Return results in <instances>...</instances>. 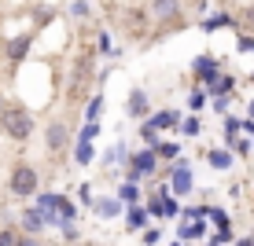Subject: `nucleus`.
<instances>
[{"instance_id": "1", "label": "nucleus", "mask_w": 254, "mask_h": 246, "mask_svg": "<svg viewBox=\"0 0 254 246\" xmlns=\"http://www.w3.org/2000/svg\"><path fill=\"white\" fill-rule=\"evenodd\" d=\"M0 129H4L11 140H30L33 136V114L26 107H4V114H0Z\"/></svg>"}, {"instance_id": "2", "label": "nucleus", "mask_w": 254, "mask_h": 246, "mask_svg": "<svg viewBox=\"0 0 254 246\" xmlns=\"http://www.w3.org/2000/svg\"><path fill=\"white\" fill-rule=\"evenodd\" d=\"M37 184H41V180H37V169H33V165H15L7 188H11V195L30 198V195H37Z\"/></svg>"}, {"instance_id": "3", "label": "nucleus", "mask_w": 254, "mask_h": 246, "mask_svg": "<svg viewBox=\"0 0 254 246\" xmlns=\"http://www.w3.org/2000/svg\"><path fill=\"white\" fill-rule=\"evenodd\" d=\"M155 169H159V154H155L151 147H144V151L133 154V169H129V177H133V184H136V177H151Z\"/></svg>"}, {"instance_id": "4", "label": "nucleus", "mask_w": 254, "mask_h": 246, "mask_svg": "<svg viewBox=\"0 0 254 246\" xmlns=\"http://www.w3.org/2000/svg\"><path fill=\"white\" fill-rule=\"evenodd\" d=\"M45 144H48V151L52 154H59L63 147L70 144V129L63 125V121H52V125L45 129Z\"/></svg>"}, {"instance_id": "5", "label": "nucleus", "mask_w": 254, "mask_h": 246, "mask_svg": "<svg viewBox=\"0 0 254 246\" xmlns=\"http://www.w3.org/2000/svg\"><path fill=\"white\" fill-rule=\"evenodd\" d=\"M195 77H199L203 85H210V89H214V85L221 81V74H217V59L199 55V59H195Z\"/></svg>"}, {"instance_id": "6", "label": "nucleus", "mask_w": 254, "mask_h": 246, "mask_svg": "<svg viewBox=\"0 0 254 246\" xmlns=\"http://www.w3.org/2000/svg\"><path fill=\"white\" fill-rule=\"evenodd\" d=\"M170 191H177V195H188V191H191V169H188V162H177V165H173V173H170Z\"/></svg>"}, {"instance_id": "7", "label": "nucleus", "mask_w": 254, "mask_h": 246, "mask_svg": "<svg viewBox=\"0 0 254 246\" xmlns=\"http://www.w3.org/2000/svg\"><path fill=\"white\" fill-rule=\"evenodd\" d=\"M45 213H41V209H26L22 213V228H26V235H41L45 232Z\"/></svg>"}, {"instance_id": "8", "label": "nucleus", "mask_w": 254, "mask_h": 246, "mask_svg": "<svg viewBox=\"0 0 254 246\" xmlns=\"http://www.w3.org/2000/svg\"><path fill=\"white\" fill-rule=\"evenodd\" d=\"M126 110H129V118H144V114H147V92L133 89V92H129V103H126Z\"/></svg>"}, {"instance_id": "9", "label": "nucleus", "mask_w": 254, "mask_h": 246, "mask_svg": "<svg viewBox=\"0 0 254 246\" xmlns=\"http://www.w3.org/2000/svg\"><path fill=\"white\" fill-rule=\"evenodd\" d=\"M177 121H181V118H177V110H159L151 121H144V125H147V129H155V133H162V129L177 125Z\"/></svg>"}, {"instance_id": "10", "label": "nucleus", "mask_w": 254, "mask_h": 246, "mask_svg": "<svg viewBox=\"0 0 254 246\" xmlns=\"http://www.w3.org/2000/svg\"><path fill=\"white\" fill-rule=\"evenodd\" d=\"M181 11V0H155V15L166 22V19H173V15Z\"/></svg>"}, {"instance_id": "11", "label": "nucleus", "mask_w": 254, "mask_h": 246, "mask_svg": "<svg viewBox=\"0 0 254 246\" xmlns=\"http://www.w3.org/2000/svg\"><path fill=\"white\" fill-rule=\"evenodd\" d=\"M96 213H100V217H118L122 213V202L118 198H100V202H96Z\"/></svg>"}, {"instance_id": "12", "label": "nucleus", "mask_w": 254, "mask_h": 246, "mask_svg": "<svg viewBox=\"0 0 254 246\" xmlns=\"http://www.w3.org/2000/svg\"><path fill=\"white\" fill-rule=\"evenodd\" d=\"M126 224H129V232H140V228L147 224V209H144V206H133V209H129V221H126Z\"/></svg>"}, {"instance_id": "13", "label": "nucleus", "mask_w": 254, "mask_h": 246, "mask_svg": "<svg viewBox=\"0 0 254 246\" xmlns=\"http://www.w3.org/2000/svg\"><path fill=\"white\" fill-rule=\"evenodd\" d=\"M136 198H140V191H136V184H133V180L118 188V202H129V206H136Z\"/></svg>"}, {"instance_id": "14", "label": "nucleus", "mask_w": 254, "mask_h": 246, "mask_svg": "<svg viewBox=\"0 0 254 246\" xmlns=\"http://www.w3.org/2000/svg\"><path fill=\"white\" fill-rule=\"evenodd\" d=\"M206 158H210V165H214V169H229V165H232V154H229V151H210Z\"/></svg>"}, {"instance_id": "15", "label": "nucleus", "mask_w": 254, "mask_h": 246, "mask_svg": "<svg viewBox=\"0 0 254 246\" xmlns=\"http://www.w3.org/2000/svg\"><path fill=\"white\" fill-rule=\"evenodd\" d=\"M26 51H30V41H26V37H19V41H11V48H7V55H11V59H22Z\"/></svg>"}, {"instance_id": "16", "label": "nucleus", "mask_w": 254, "mask_h": 246, "mask_svg": "<svg viewBox=\"0 0 254 246\" xmlns=\"http://www.w3.org/2000/svg\"><path fill=\"white\" fill-rule=\"evenodd\" d=\"M74 162H77V165H89V162H92V147H89V144H77Z\"/></svg>"}, {"instance_id": "17", "label": "nucleus", "mask_w": 254, "mask_h": 246, "mask_svg": "<svg viewBox=\"0 0 254 246\" xmlns=\"http://www.w3.org/2000/svg\"><path fill=\"white\" fill-rule=\"evenodd\" d=\"M203 103H206V89H195V92L188 96V107H191V110H199Z\"/></svg>"}, {"instance_id": "18", "label": "nucleus", "mask_w": 254, "mask_h": 246, "mask_svg": "<svg viewBox=\"0 0 254 246\" xmlns=\"http://www.w3.org/2000/svg\"><path fill=\"white\" fill-rule=\"evenodd\" d=\"M70 15H74V19H85V15H89V0H74V4H70Z\"/></svg>"}, {"instance_id": "19", "label": "nucleus", "mask_w": 254, "mask_h": 246, "mask_svg": "<svg viewBox=\"0 0 254 246\" xmlns=\"http://www.w3.org/2000/svg\"><path fill=\"white\" fill-rule=\"evenodd\" d=\"M155 154H162V158H177V154H181V147H177V144H159V147H155Z\"/></svg>"}, {"instance_id": "20", "label": "nucleus", "mask_w": 254, "mask_h": 246, "mask_svg": "<svg viewBox=\"0 0 254 246\" xmlns=\"http://www.w3.org/2000/svg\"><path fill=\"white\" fill-rule=\"evenodd\" d=\"M0 246H19V235L11 228H0Z\"/></svg>"}, {"instance_id": "21", "label": "nucleus", "mask_w": 254, "mask_h": 246, "mask_svg": "<svg viewBox=\"0 0 254 246\" xmlns=\"http://www.w3.org/2000/svg\"><path fill=\"white\" fill-rule=\"evenodd\" d=\"M181 235H185V239H195V235H203V224H199V221H191V224L181 228Z\"/></svg>"}, {"instance_id": "22", "label": "nucleus", "mask_w": 254, "mask_h": 246, "mask_svg": "<svg viewBox=\"0 0 254 246\" xmlns=\"http://www.w3.org/2000/svg\"><path fill=\"white\" fill-rule=\"evenodd\" d=\"M100 110H103V99L96 96V99L89 103V121H96V118H100Z\"/></svg>"}, {"instance_id": "23", "label": "nucleus", "mask_w": 254, "mask_h": 246, "mask_svg": "<svg viewBox=\"0 0 254 246\" xmlns=\"http://www.w3.org/2000/svg\"><path fill=\"white\" fill-rule=\"evenodd\" d=\"M229 15H217V19H206V30H217V26H229Z\"/></svg>"}, {"instance_id": "24", "label": "nucleus", "mask_w": 254, "mask_h": 246, "mask_svg": "<svg viewBox=\"0 0 254 246\" xmlns=\"http://www.w3.org/2000/svg\"><path fill=\"white\" fill-rule=\"evenodd\" d=\"M185 136H199V121H195V118L185 121Z\"/></svg>"}, {"instance_id": "25", "label": "nucleus", "mask_w": 254, "mask_h": 246, "mask_svg": "<svg viewBox=\"0 0 254 246\" xmlns=\"http://www.w3.org/2000/svg\"><path fill=\"white\" fill-rule=\"evenodd\" d=\"M19 246H41V239H37V235H22Z\"/></svg>"}, {"instance_id": "26", "label": "nucleus", "mask_w": 254, "mask_h": 246, "mask_svg": "<svg viewBox=\"0 0 254 246\" xmlns=\"http://www.w3.org/2000/svg\"><path fill=\"white\" fill-rule=\"evenodd\" d=\"M240 48H243V51H254V41H251V37H243V41H240Z\"/></svg>"}, {"instance_id": "27", "label": "nucleus", "mask_w": 254, "mask_h": 246, "mask_svg": "<svg viewBox=\"0 0 254 246\" xmlns=\"http://www.w3.org/2000/svg\"><path fill=\"white\" fill-rule=\"evenodd\" d=\"M247 22H251V26H254V7H251V11H247Z\"/></svg>"}, {"instance_id": "28", "label": "nucleus", "mask_w": 254, "mask_h": 246, "mask_svg": "<svg viewBox=\"0 0 254 246\" xmlns=\"http://www.w3.org/2000/svg\"><path fill=\"white\" fill-rule=\"evenodd\" d=\"M251 121H254V99H251Z\"/></svg>"}, {"instance_id": "29", "label": "nucleus", "mask_w": 254, "mask_h": 246, "mask_svg": "<svg viewBox=\"0 0 254 246\" xmlns=\"http://www.w3.org/2000/svg\"><path fill=\"white\" fill-rule=\"evenodd\" d=\"M0 114H4V103H0Z\"/></svg>"}, {"instance_id": "30", "label": "nucleus", "mask_w": 254, "mask_h": 246, "mask_svg": "<svg viewBox=\"0 0 254 246\" xmlns=\"http://www.w3.org/2000/svg\"><path fill=\"white\" fill-rule=\"evenodd\" d=\"M173 246H181V243H173Z\"/></svg>"}]
</instances>
